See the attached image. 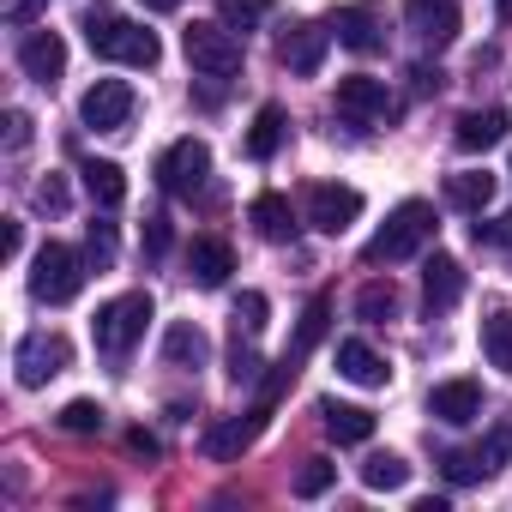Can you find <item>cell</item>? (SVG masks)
Instances as JSON below:
<instances>
[{
  "label": "cell",
  "mask_w": 512,
  "mask_h": 512,
  "mask_svg": "<svg viewBox=\"0 0 512 512\" xmlns=\"http://www.w3.org/2000/svg\"><path fill=\"white\" fill-rule=\"evenodd\" d=\"M440 470H446V482H482L488 458L482 452H440Z\"/></svg>",
  "instance_id": "obj_35"
},
{
  "label": "cell",
  "mask_w": 512,
  "mask_h": 512,
  "mask_svg": "<svg viewBox=\"0 0 512 512\" xmlns=\"http://www.w3.org/2000/svg\"><path fill=\"white\" fill-rule=\"evenodd\" d=\"M205 356H211V338H205L193 320H175V326L163 332V362H169V368H205Z\"/></svg>",
  "instance_id": "obj_23"
},
{
  "label": "cell",
  "mask_w": 512,
  "mask_h": 512,
  "mask_svg": "<svg viewBox=\"0 0 512 512\" xmlns=\"http://www.w3.org/2000/svg\"><path fill=\"white\" fill-rule=\"evenodd\" d=\"M326 49H332V25H314V19H296L290 31H278V61H284L290 73H320V61H326Z\"/></svg>",
  "instance_id": "obj_14"
},
{
  "label": "cell",
  "mask_w": 512,
  "mask_h": 512,
  "mask_svg": "<svg viewBox=\"0 0 512 512\" xmlns=\"http://www.w3.org/2000/svg\"><path fill=\"white\" fill-rule=\"evenodd\" d=\"M103 422H109V416H103L97 398H73V404L61 410V428H67V434H103Z\"/></svg>",
  "instance_id": "obj_32"
},
{
  "label": "cell",
  "mask_w": 512,
  "mask_h": 512,
  "mask_svg": "<svg viewBox=\"0 0 512 512\" xmlns=\"http://www.w3.org/2000/svg\"><path fill=\"white\" fill-rule=\"evenodd\" d=\"M127 446H133V452H145V458H151V452H157V440H151V434H145V428H133V434H127Z\"/></svg>",
  "instance_id": "obj_45"
},
{
  "label": "cell",
  "mask_w": 512,
  "mask_h": 512,
  "mask_svg": "<svg viewBox=\"0 0 512 512\" xmlns=\"http://www.w3.org/2000/svg\"><path fill=\"white\" fill-rule=\"evenodd\" d=\"M434 205L428 199H404L386 223H380V235L362 247V260L368 266H398V260H410V253H422L428 241H434Z\"/></svg>",
  "instance_id": "obj_2"
},
{
  "label": "cell",
  "mask_w": 512,
  "mask_h": 512,
  "mask_svg": "<svg viewBox=\"0 0 512 512\" xmlns=\"http://www.w3.org/2000/svg\"><path fill=\"white\" fill-rule=\"evenodd\" d=\"M7 145H13V151H25V145H31V115H25V109H13V115H7Z\"/></svg>",
  "instance_id": "obj_41"
},
{
  "label": "cell",
  "mask_w": 512,
  "mask_h": 512,
  "mask_svg": "<svg viewBox=\"0 0 512 512\" xmlns=\"http://www.w3.org/2000/svg\"><path fill=\"white\" fill-rule=\"evenodd\" d=\"M338 374H344L350 386H386V380H392L386 356H380L374 344H362V338H344V344H338Z\"/></svg>",
  "instance_id": "obj_20"
},
{
  "label": "cell",
  "mask_w": 512,
  "mask_h": 512,
  "mask_svg": "<svg viewBox=\"0 0 512 512\" xmlns=\"http://www.w3.org/2000/svg\"><path fill=\"white\" fill-rule=\"evenodd\" d=\"M37 7H43V0H13L7 19H13V25H31V19H37Z\"/></svg>",
  "instance_id": "obj_44"
},
{
  "label": "cell",
  "mask_w": 512,
  "mask_h": 512,
  "mask_svg": "<svg viewBox=\"0 0 512 512\" xmlns=\"http://www.w3.org/2000/svg\"><path fill=\"white\" fill-rule=\"evenodd\" d=\"M332 482H338V464H332V458H308L302 476H296V494H302V500H320Z\"/></svg>",
  "instance_id": "obj_33"
},
{
  "label": "cell",
  "mask_w": 512,
  "mask_h": 512,
  "mask_svg": "<svg viewBox=\"0 0 512 512\" xmlns=\"http://www.w3.org/2000/svg\"><path fill=\"white\" fill-rule=\"evenodd\" d=\"M332 37L350 55H380L386 49V13L374 7V0H350V7L332 13Z\"/></svg>",
  "instance_id": "obj_9"
},
{
  "label": "cell",
  "mask_w": 512,
  "mask_h": 512,
  "mask_svg": "<svg viewBox=\"0 0 512 512\" xmlns=\"http://www.w3.org/2000/svg\"><path fill=\"white\" fill-rule=\"evenodd\" d=\"M145 326H151V296H145V290H133V296H115V302H103V308H97L91 338H97V350L127 356V350L145 338Z\"/></svg>",
  "instance_id": "obj_5"
},
{
  "label": "cell",
  "mask_w": 512,
  "mask_h": 512,
  "mask_svg": "<svg viewBox=\"0 0 512 512\" xmlns=\"http://www.w3.org/2000/svg\"><path fill=\"white\" fill-rule=\"evenodd\" d=\"M404 25L416 31V43L446 49V43H458L464 13H458V0H404Z\"/></svg>",
  "instance_id": "obj_13"
},
{
  "label": "cell",
  "mask_w": 512,
  "mask_h": 512,
  "mask_svg": "<svg viewBox=\"0 0 512 512\" xmlns=\"http://www.w3.org/2000/svg\"><path fill=\"white\" fill-rule=\"evenodd\" d=\"M458 296H464V266L452 260V253H428V266H422V308H428V320L452 314Z\"/></svg>",
  "instance_id": "obj_15"
},
{
  "label": "cell",
  "mask_w": 512,
  "mask_h": 512,
  "mask_svg": "<svg viewBox=\"0 0 512 512\" xmlns=\"http://www.w3.org/2000/svg\"><path fill=\"white\" fill-rule=\"evenodd\" d=\"M37 205H43V211H67V181H61V175L37 181Z\"/></svg>",
  "instance_id": "obj_39"
},
{
  "label": "cell",
  "mask_w": 512,
  "mask_h": 512,
  "mask_svg": "<svg viewBox=\"0 0 512 512\" xmlns=\"http://www.w3.org/2000/svg\"><path fill=\"white\" fill-rule=\"evenodd\" d=\"M79 290H85V260L67 241H43L31 260V296L49 308H67V302H79Z\"/></svg>",
  "instance_id": "obj_3"
},
{
  "label": "cell",
  "mask_w": 512,
  "mask_h": 512,
  "mask_svg": "<svg viewBox=\"0 0 512 512\" xmlns=\"http://www.w3.org/2000/svg\"><path fill=\"white\" fill-rule=\"evenodd\" d=\"M266 410H272V404L260 398V410H247V416H223L217 428H205V440H199V446H205V458H211V464H235V458H241L253 440H260V428H266Z\"/></svg>",
  "instance_id": "obj_12"
},
{
  "label": "cell",
  "mask_w": 512,
  "mask_h": 512,
  "mask_svg": "<svg viewBox=\"0 0 512 512\" xmlns=\"http://www.w3.org/2000/svg\"><path fill=\"white\" fill-rule=\"evenodd\" d=\"M356 217H362V193H356V187H344V181L308 187V223H314L320 235H344Z\"/></svg>",
  "instance_id": "obj_11"
},
{
  "label": "cell",
  "mask_w": 512,
  "mask_h": 512,
  "mask_svg": "<svg viewBox=\"0 0 512 512\" xmlns=\"http://www.w3.org/2000/svg\"><path fill=\"white\" fill-rule=\"evenodd\" d=\"M494 13H500V19H512V0H494Z\"/></svg>",
  "instance_id": "obj_47"
},
{
  "label": "cell",
  "mask_w": 512,
  "mask_h": 512,
  "mask_svg": "<svg viewBox=\"0 0 512 512\" xmlns=\"http://www.w3.org/2000/svg\"><path fill=\"white\" fill-rule=\"evenodd\" d=\"M410 79H416V97H428V91H440V67H416Z\"/></svg>",
  "instance_id": "obj_42"
},
{
  "label": "cell",
  "mask_w": 512,
  "mask_h": 512,
  "mask_svg": "<svg viewBox=\"0 0 512 512\" xmlns=\"http://www.w3.org/2000/svg\"><path fill=\"white\" fill-rule=\"evenodd\" d=\"M320 422H326V434H332L338 446H368V440H374V410H362V404L326 398V404H320Z\"/></svg>",
  "instance_id": "obj_21"
},
{
  "label": "cell",
  "mask_w": 512,
  "mask_h": 512,
  "mask_svg": "<svg viewBox=\"0 0 512 512\" xmlns=\"http://www.w3.org/2000/svg\"><path fill=\"white\" fill-rule=\"evenodd\" d=\"M284 133H290V115H284L278 103H266L260 115H253V127H247V157H253V163H272L278 145H284Z\"/></svg>",
  "instance_id": "obj_24"
},
{
  "label": "cell",
  "mask_w": 512,
  "mask_h": 512,
  "mask_svg": "<svg viewBox=\"0 0 512 512\" xmlns=\"http://www.w3.org/2000/svg\"><path fill=\"white\" fill-rule=\"evenodd\" d=\"M85 43H91V55H103V61H115V67H157L163 61V43H157V31H145V25H133V19H115V13H85Z\"/></svg>",
  "instance_id": "obj_1"
},
{
  "label": "cell",
  "mask_w": 512,
  "mask_h": 512,
  "mask_svg": "<svg viewBox=\"0 0 512 512\" xmlns=\"http://www.w3.org/2000/svg\"><path fill=\"white\" fill-rule=\"evenodd\" d=\"M19 67H25L31 85L49 91V85L67 73V43H61L55 31H25V43H19Z\"/></svg>",
  "instance_id": "obj_16"
},
{
  "label": "cell",
  "mask_w": 512,
  "mask_h": 512,
  "mask_svg": "<svg viewBox=\"0 0 512 512\" xmlns=\"http://www.w3.org/2000/svg\"><path fill=\"white\" fill-rule=\"evenodd\" d=\"M229 272H235L229 241H217V235H193V247H187V278H193L199 290H223Z\"/></svg>",
  "instance_id": "obj_17"
},
{
  "label": "cell",
  "mask_w": 512,
  "mask_h": 512,
  "mask_svg": "<svg viewBox=\"0 0 512 512\" xmlns=\"http://www.w3.org/2000/svg\"><path fill=\"white\" fill-rule=\"evenodd\" d=\"M181 49H187L193 73H205V79L241 73V43H235V31H229L223 19H193V25L181 31Z\"/></svg>",
  "instance_id": "obj_4"
},
{
  "label": "cell",
  "mask_w": 512,
  "mask_h": 512,
  "mask_svg": "<svg viewBox=\"0 0 512 512\" xmlns=\"http://www.w3.org/2000/svg\"><path fill=\"white\" fill-rule=\"evenodd\" d=\"M272 13V0H217V19L229 25V31H253Z\"/></svg>",
  "instance_id": "obj_31"
},
{
  "label": "cell",
  "mask_w": 512,
  "mask_h": 512,
  "mask_svg": "<svg viewBox=\"0 0 512 512\" xmlns=\"http://www.w3.org/2000/svg\"><path fill=\"white\" fill-rule=\"evenodd\" d=\"M67 362H73V344H67L61 332H31V338H19V350H13V368H19V386H25V392H37V386H49L55 374H67Z\"/></svg>",
  "instance_id": "obj_7"
},
{
  "label": "cell",
  "mask_w": 512,
  "mask_h": 512,
  "mask_svg": "<svg viewBox=\"0 0 512 512\" xmlns=\"http://www.w3.org/2000/svg\"><path fill=\"white\" fill-rule=\"evenodd\" d=\"M392 314H398V284H392V278H368V284L356 290V320L386 326Z\"/></svg>",
  "instance_id": "obj_28"
},
{
  "label": "cell",
  "mask_w": 512,
  "mask_h": 512,
  "mask_svg": "<svg viewBox=\"0 0 512 512\" xmlns=\"http://www.w3.org/2000/svg\"><path fill=\"white\" fill-rule=\"evenodd\" d=\"M428 416H440V422H452V428H470V422L482 416V386H476V380H440V386L428 392Z\"/></svg>",
  "instance_id": "obj_18"
},
{
  "label": "cell",
  "mask_w": 512,
  "mask_h": 512,
  "mask_svg": "<svg viewBox=\"0 0 512 512\" xmlns=\"http://www.w3.org/2000/svg\"><path fill=\"white\" fill-rule=\"evenodd\" d=\"M133 109H139V97H133L127 79H97V85L79 97V121L97 127V133H121V127L133 121Z\"/></svg>",
  "instance_id": "obj_8"
},
{
  "label": "cell",
  "mask_w": 512,
  "mask_h": 512,
  "mask_svg": "<svg viewBox=\"0 0 512 512\" xmlns=\"http://www.w3.org/2000/svg\"><path fill=\"white\" fill-rule=\"evenodd\" d=\"M145 253H151V260L169 253V217H145Z\"/></svg>",
  "instance_id": "obj_38"
},
{
  "label": "cell",
  "mask_w": 512,
  "mask_h": 512,
  "mask_svg": "<svg viewBox=\"0 0 512 512\" xmlns=\"http://www.w3.org/2000/svg\"><path fill=\"white\" fill-rule=\"evenodd\" d=\"M157 181H163V193H175V199H193V193H205V181H211V145L205 139H175L163 157H157Z\"/></svg>",
  "instance_id": "obj_6"
},
{
  "label": "cell",
  "mask_w": 512,
  "mask_h": 512,
  "mask_svg": "<svg viewBox=\"0 0 512 512\" xmlns=\"http://www.w3.org/2000/svg\"><path fill=\"white\" fill-rule=\"evenodd\" d=\"M109 253H115V223H91V260L109 266Z\"/></svg>",
  "instance_id": "obj_40"
},
{
  "label": "cell",
  "mask_w": 512,
  "mask_h": 512,
  "mask_svg": "<svg viewBox=\"0 0 512 512\" xmlns=\"http://www.w3.org/2000/svg\"><path fill=\"white\" fill-rule=\"evenodd\" d=\"M260 368H266V362L253 356L241 338H235V356H229V380H235V386H253V380H260Z\"/></svg>",
  "instance_id": "obj_36"
},
{
  "label": "cell",
  "mask_w": 512,
  "mask_h": 512,
  "mask_svg": "<svg viewBox=\"0 0 512 512\" xmlns=\"http://www.w3.org/2000/svg\"><path fill=\"white\" fill-rule=\"evenodd\" d=\"M145 13H181V0H145Z\"/></svg>",
  "instance_id": "obj_46"
},
{
  "label": "cell",
  "mask_w": 512,
  "mask_h": 512,
  "mask_svg": "<svg viewBox=\"0 0 512 512\" xmlns=\"http://www.w3.org/2000/svg\"><path fill=\"white\" fill-rule=\"evenodd\" d=\"M326 320H332V302H326V296H314V302H308V314H302V326H296V344H290L284 356H290V362H308V356H314V344L326 338Z\"/></svg>",
  "instance_id": "obj_29"
},
{
  "label": "cell",
  "mask_w": 512,
  "mask_h": 512,
  "mask_svg": "<svg viewBox=\"0 0 512 512\" xmlns=\"http://www.w3.org/2000/svg\"><path fill=\"white\" fill-rule=\"evenodd\" d=\"M338 115L344 121H356V127H374V121H392V91L380 85V79H368V73H350V79H338Z\"/></svg>",
  "instance_id": "obj_10"
},
{
  "label": "cell",
  "mask_w": 512,
  "mask_h": 512,
  "mask_svg": "<svg viewBox=\"0 0 512 512\" xmlns=\"http://www.w3.org/2000/svg\"><path fill=\"white\" fill-rule=\"evenodd\" d=\"M482 356H488V368H500L512 380V308H494L482 320Z\"/></svg>",
  "instance_id": "obj_26"
},
{
  "label": "cell",
  "mask_w": 512,
  "mask_h": 512,
  "mask_svg": "<svg viewBox=\"0 0 512 512\" xmlns=\"http://www.w3.org/2000/svg\"><path fill=\"white\" fill-rule=\"evenodd\" d=\"M506 127H512L506 109H470V115H458V133H452V139H458V151L476 157V151H494V145L506 139Z\"/></svg>",
  "instance_id": "obj_19"
},
{
  "label": "cell",
  "mask_w": 512,
  "mask_h": 512,
  "mask_svg": "<svg viewBox=\"0 0 512 512\" xmlns=\"http://www.w3.org/2000/svg\"><path fill=\"white\" fill-rule=\"evenodd\" d=\"M19 247H25V229L7 223V235H0V253H7V260H19Z\"/></svg>",
  "instance_id": "obj_43"
},
{
  "label": "cell",
  "mask_w": 512,
  "mask_h": 512,
  "mask_svg": "<svg viewBox=\"0 0 512 512\" xmlns=\"http://www.w3.org/2000/svg\"><path fill=\"white\" fill-rule=\"evenodd\" d=\"M446 199L458 211H482L494 199V175L488 169H458V175H446Z\"/></svg>",
  "instance_id": "obj_27"
},
{
  "label": "cell",
  "mask_w": 512,
  "mask_h": 512,
  "mask_svg": "<svg viewBox=\"0 0 512 512\" xmlns=\"http://www.w3.org/2000/svg\"><path fill=\"white\" fill-rule=\"evenodd\" d=\"M79 175H85V193H91V205L115 211V205L127 199V175H121V163H109V157H91Z\"/></svg>",
  "instance_id": "obj_25"
},
{
  "label": "cell",
  "mask_w": 512,
  "mask_h": 512,
  "mask_svg": "<svg viewBox=\"0 0 512 512\" xmlns=\"http://www.w3.org/2000/svg\"><path fill=\"white\" fill-rule=\"evenodd\" d=\"M247 223H253V235H260V241H290L296 235V211H290L284 193H260V199L247 205Z\"/></svg>",
  "instance_id": "obj_22"
},
{
  "label": "cell",
  "mask_w": 512,
  "mask_h": 512,
  "mask_svg": "<svg viewBox=\"0 0 512 512\" xmlns=\"http://www.w3.org/2000/svg\"><path fill=\"white\" fill-rule=\"evenodd\" d=\"M362 482H368V488H404V482H410V464H404L398 452H374V458L362 464Z\"/></svg>",
  "instance_id": "obj_30"
},
{
  "label": "cell",
  "mask_w": 512,
  "mask_h": 512,
  "mask_svg": "<svg viewBox=\"0 0 512 512\" xmlns=\"http://www.w3.org/2000/svg\"><path fill=\"white\" fill-rule=\"evenodd\" d=\"M476 241H488V247H500V253H512V211H506L500 223H476Z\"/></svg>",
  "instance_id": "obj_37"
},
{
  "label": "cell",
  "mask_w": 512,
  "mask_h": 512,
  "mask_svg": "<svg viewBox=\"0 0 512 512\" xmlns=\"http://www.w3.org/2000/svg\"><path fill=\"white\" fill-rule=\"evenodd\" d=\"M266 314H272V302H266L260 290H247V296L235 302V332H247V338H260V332H266Z\"/></svg>",
  "instance_id": "obj_34"
}]
</instances>
